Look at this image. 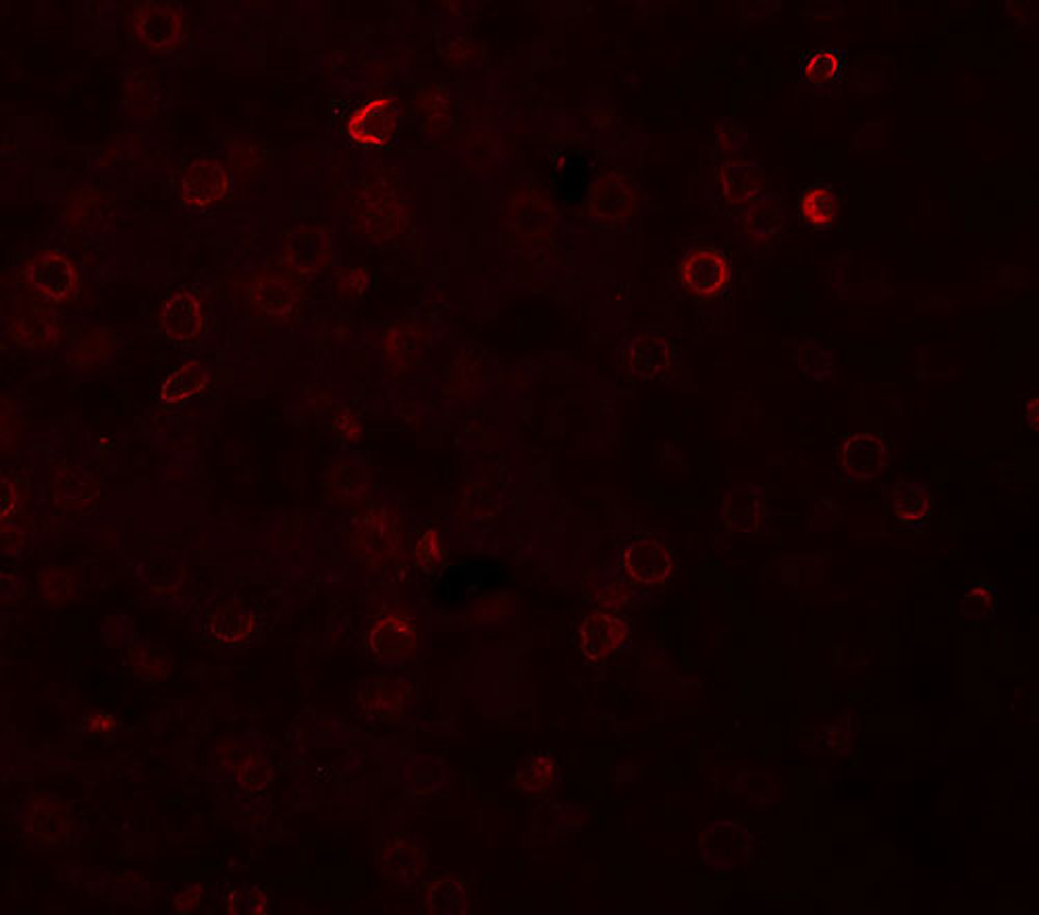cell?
<instances>
[{"label": "cell", "instance_id": "1", "mask_svg": "<svg viewBox=\"0 0 1039 915\" xmlns=\"http://www.w3.org/2000/svg\"><path fill=\"white\" fill-rule=\"evenodd\" d=\"M134 38L153 50H165L179 44L185 34L181 9L169 2H139L132 15Z\"/></svg>", "mask_w": 1039, "mask_h": 915}, {"label": "cell", "instance_id": "2", "mask_svg": "<svg viewBox=\"0 0 1039 915\" xmlns=\"http://www.w3.org/2000/svg\"><path fill=\"white\" fill-rule=\"evenodd\" d=\"M23 279L36 294L53 302H67L78 292L76 264L59 252L50 250L39 252L27 262Z\"/></svg>", "mask_w": 1039, "mask_h": 915}, {"label": "cell", "instance_id": "3", "mask_svg": "<svg viewBox=\"0 0 1039 915\" xmlns=\"http://www.w3.org/2000/svg\"><path fill=\"white\" fill-rule=\"evenodd\" d=\"M283 257L297 275H313L331 262L334 241L318 225H295L285 234Z\"/></svg>", "mask_w": 1039, "mask_h": 915}, {"label": "cell", "instance_id": "4", "mask_svg": "<svg viewBox=\"0 0 1039 915\" xmlns=\"http://www.w3.org/2000/svg\"><path fill=\"white\" fill-rule=\"evenodd\" d=\"M250 304L267 317H290L302 304V287L295 275L269 271L255 279Z\"/></svg>", "mask_w": 1039, "mask_h": 915}, {"label": "cell", "instance_id": "5", "mask_svg": "<svg viewBox=\"0 0 1039 915\" xmlns=\"http://www.w3.org/2000/svg\"><path fill=\"white\" fill-rule=\"evenodd\" d=\"M682 283L699 298H713L726 287L730 267L722 252L711 248H697L688 252L680 267Z\"/></svg>", "mask_w": 1039, "mask_h": 915}, {"label": "cell", "instance_id": "6", "mask_svg": "<svg viewBox=\"0 0 1039 915\" xmlns=\"http://www.w3.org/2000/svg\"><path fill=\"white\" fill-rule=\"evenodd\" d=\"M369 649L376 659L383 662H404L413 657L420 645V635L416 624L404 617L381 618L369 631Z\"/></svg>", "mask_w": 1039, "mask_h": 915}, {"label": "cell", "instance_id": "7", "mask_svg": "<svg viewBox=\"0 0 1039 915\" xmlns=\"http://www.w3.org/2000/svg\"><path fill=\"white\" fill-rule=\"evenodd\" d=\"M840 468L855 478H873L888 466V448L882 439L869 433L848 436L834 452Z\"/></svg>", "mask_w": 1039, "mask_h": 915}, {"label": "cell", "instance_id": "8", "mask_svg": "<svg viewBox=\"0 0 1039 915\" xmlns=\"http://www.w3.org/2000/svg\"><path fill=\"white\" fill-rule=\"evenodd\" d=\"M229 192V176L215 159H196L183 169L181 194L192 206L215 204Z\"/></svg>", "mask_w": 1039, "mask_h": 915}, {"label": "cell", "instance_id": "9", "mask_svg": "<svg viewBox=\"0 0 1039 915\" xmlns=\"http://www.w3.org/2000/svg\"><path fill=\"white\" fill-rule=\"evenodd\" d=\"M636 208V192L632 183L618 176L606 173L595 181L590 190V211L595 217L609 223H618L630 217Z\"/></svg>", "mask_w": 1039, "mask_h": 915}, {"label": "cell", "instance_id": "10", "mask_svg": "<svg viewBox=\"0 0 1039 915\" xmlns=\"http://www.w3.org/2000/svg\"><path fill=\"white\" fill-rule=\"evenodd\" d=\"M624 568L632 580L645 583V585H657L671 575L674 562H671V554L659 541L643 538L628 545L624 552Z\"/></svg>", "mask_w": 1039, "mask_h": 915}, {"label": "cell", "instance_id": "11", "mask_svg": "<svg viewBox=\"0 0 1039 915\" xmlns=\"http://www.w3.org/2000/svg\"><path fill=\"white\" fill-rule=\"evenodd\" d=\"M397 127V109L392 100L379 99L360 106L348 123V134L353 142L366 146H383L389 142Z\"/></svg>", "mask_w": 1039, "mask_h": 915}, {"label": "cell", "instance_id": "12", "mask_svg": "<svg viewBox=\"0 0 1039 915\" xmlns=\"http://www.w3.org/2000/svg\"><path fill=\"white\" fill-rule=\"evenodd\" d=\"M628 637L630 629L624 620L601 612L590 614L578 631L580 649L592 662H601L611 656L626 643Z\"/></svg>", "mask_w": 1039, "mask_h": 915}, {"label": "cell", "instance_id": "13", "mask_svg": "<svg viewBox=\"0 0 1039 915\" xmlns=\"http://www.w3.org/2000/svg\"><path fill=\"white\" fill-rule=\"evenodd\" d=\"M160 325L167 338L192 341L204 329L202 306L190 292H177L165 300L160 308Z\"/></svg>", "mask_w": 1039, "mask_h": 915}, {"label": "cell", "instance_id": "14", "mask_svg": "<svg viewBox=\"0 0 1039 915\" xmlns=\"http://www.w3.org/2000/svg\"><path fill=\"white\" fill-rule=\"evenodd\" d=\"M511 227L518 238L543 241L550 236V206L539 200L537 192H520L511 202Z\"/></svg>", "mask_w": 1039, "mask_h": 915}, {"label": "cell", "instance_id": "15", "mask_svg": "<svg viewBox=\"0 0 1039 915\" xmlns=\"http://www.w3.org/2000/svg\"><path fill=\"white\" fill-rule=\"evenodd\" d=\"M630 371L641 379L662 377L669 369L671 350L666 339L645 338L634 339L628 350Z\"/></svg>", "mask_w": 1039, "mask_h": 915}, {"label": "cell", "instance_id": "16", "mask_svg": "<svg viewBox=\"0 0 1039 915\" xmlns=\"http://www.w3.org/2000/svg\"><path fill=\"white\" fill-rule=\"evenodd\" d=\"M208 381L211 369L200 360H190L181 364L173 375L165 379V383L160 385V399L167 404H181L204 392Z\"/></svg>", "mask_w": 1039, "mask_h": 915}, {"label": "cell", "instance_id": "17", "mask_svg": "<svg viewBox=\"0 0 1039 915\" xmlns=\"http://www.w3.org/2000/svg\"><path fill=\"white\" fill-rule=\"evenodd\" d=\"M255 614L237 606H225L216 610L215 617L208 622L211 637L215 639L216 643H225V645L241 643L244 639L255 633Z\"/></svg>", "mask_w": 1039, "mask_h": 915}, {"label": "cell", "instance_id": "18", "mask_svg": "<svg viewBox=\"0 0 1039 915\" xmlns=\"http://www.w3.org/2000/svg\"><path fill=\"white\" fill-rule=\"evenodd\" d=\"M894 512L902 522H922L929 515L931 496L919 481H904L894 489Z\"/></svg>", "mask_w": 1039, "mask_h": 915}, {"label": "cell", "instance_id": "19", "mask_svg": "<svg viewBox=\"0 0 1039 915\" xmlns=\"http://www.w3.org/2000/svg\"><path fill=\"white\" fill-rule=\"evenodd\" d=\"M557 778V766L550 756L537 754L518 770L513 784L527 795H543Z\"/></svg>", "mask_w": 1039, "mask_h": 915}, {"label": "cell", "instance_id": "20", "mask_svg": "<svg viewBox=\"0 0 1039 915\" xmlns=\"http://www.w3.org/2000/svg\"><path fill=\"white\" fill-rule=\"evenodd\" d=\"M804 219L815 227H825L838 217V200L834 192L824 185H811L799 200Z\"/></svg>", "mask_w": 1039, "mask_h": 915}, {"label": "cell", "instance_id": "21", "mask_svg": "<svg viewBox=\"0 0 1039 915\" xmlns=\"http://www.w3.org/2000/svg\"><path fill=\"white\" fill-rule=\"evenodd\" d=\"M385 357L397 364L399 369H408L416 360L422 357V338L420 331L414 327H397L393 329L389 341L385 343Z\"/></svg>", "mask_w": 1039, "mask_h": 915}, {"label": "cell", "instance_id": "22", "mask_svg": "<svg viewBox=\"0 0 1039 915\" xmlns=\"http://www.w3.org/2000/svg\"><path fill=\"white\" fill-rule=\"evenodd\" d=\"M67 820L63 817L59 810H55L53 803L42 805V801H36L32 805L30 816H27V828L38 836L44 843H55L67 833Z\"/></svg>", "mask_w": 1039, "mask_h": 915}, {"label": "cell", "instance_id": "23", "mask_svg": "<svg viewBox=\"0 0 1039 915\" xmlns=\"http://www.w3.org/2000/svg\"><path fill=\"white\" fill-rule=\"evenodd\" d=\"M840 67H843V59L838 53H832V50L811 53L806 55V60L803 63L804 80L811 83H827V81L836 80V76L840 74Z\"/></svg>", "mask_w": 1039, "mask_h": 915}, {"label": "cell", "instance_id": "24", "mask_svg": "<svg viewBox=\"0 0 1039 915\" xmlns=\"http://www.w3.org/2000/svg\"><path fill=\"white\" fill-rule=\"evenodd\" d=\"M466 896L458 882L453 880H441L429 891L427 907L429 912H439V914H451V912H464Z\"/></svg>", "mask_w": 1039, "mask_h": 915}, {"label": "cell", "instance_id": "25", "mask_svg": "<svg viewBox=\"0 0 1039 915\" xmlns=\"http://www.w3.org/2000/svg\"><path fill=\"white\" fill-rule=\"evenodd\" d=\"M237 780L246 791H260L271 780V766L260 754H250L237 768Z\"/></svg>", "mask_w": 1039, "mask_h": 915}, {"label": "cell", "instance_id": "26", "mask_svg": "<svg viewBox=\"0 0 1039 915\" xmlns=\"http://www.w3.org/2000/svg\"><path fill=\"white\" fill-rule=\"evenodd\" d=\"M94 215L102 217L104 215V200L100 199L99 194L90 192V194H83V196H78L74 200V206L69 208V227L74 223V227H88L86 223L94 225Z\"/></svg>", "mask_w": 1039, "mask_h": 915}, {"label": "cell", "instance_id": "27", "mask_svg": "<svg viewBox=\"0 0 1039 915\" xmlns=\"http://www.w3.org/2000/svg\"><path fill=\"white\" fill-rule=\"evenodd\" d=\"M416 562L429 575H432L441 566L443 552H441L439 535L434 531H427L420 539V543L416 545Z\"/></svg>", "mask_w": 1039, "mask_h": 915}, {"label": "cell", "instance_id": "28", "mask_svg": "<svg viewBox=\"0 0 1039 915\" xmlns=\"http://www.w3.org/2000/svg\"><path fill=\"white\" fill-rule=\"evenodd\" d=\"M994 608V591L990 587H973L962 601L964 617L980 618L992 612Z\"/></svg>", "mask_w": 1039, "mask_h": 915}, {"label": "cell", "instance_id": "29", "mask_svg": "<svg viewBox=\"0 0 1039 915\" xmlns=\"http://www.w3.org/2000/svg\"><path fill=\"white\" fill-rule=\"evenodd\" d=\"M264 905H267V896L262 895L258 889H244V891H236L227 907L229 912H239V914H262L264 912Z\"/></svg>", "mask_w": 1039, "mask_h": 915}, {"label": "cell", "instance_id": "30", "mask_svg": "<svg viewBox=\"0 0 1039 915\" xmlns=\"http://www.w3.org/2000/svg\"><path fill=\"white\" fill-rule=\"evenodd\" d=\"M115 726H117V724H115L113 718L102 716V714L86 720V731H90V733H94V731L106 733V731H113Z\"/></svg>", "mask_w": 1039, "mask_h": 915}]
</instances>
